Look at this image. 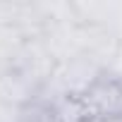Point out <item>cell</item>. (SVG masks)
Wrapping results in <instances>:
<instances>
[{
	"instance_id": "7a4b0ae2",
	"label": "cell",
	"mask_w": 122,
	"mask_h": 122,
	"mask_svg": "<svg viewBox=\"0 0 122 122\" xmlns=\"http://www.w3.org/2000/svg\"><path fill=\"white\" fill-rule=\"evenodd\" d=\"M81 122H122V120H103V117H84Z\"/></svg>"
},
{
	"instance_id": "6da1fadb",
	"label": "cell",
	"mask_w": 122,
	"mask_h": 122,
	"mask_svg": "<svg viewBox=\"0 0 122 122\" xmlns=\"http://www.w3.org/2000/svg\"><path fill=\"white\" fill-rule=\"evenodd\" d=\"M77 101L86 117L122 120V79L98 77L77 93Z\"/></svg>"
}]
</instances>
